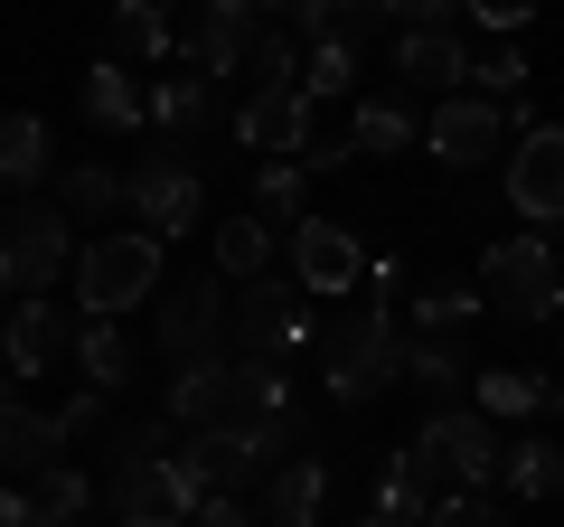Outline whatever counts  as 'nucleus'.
<instances>
[{
  "label": "nucleus",
  "instance_id": "obj_48",
  "mask_svg": "<svg viewBox=\"0 0 564 527\" xmlns=\"http://www.w3.org/2000/svg\"><path fill=\"white\" fill-rule=\"evenodd\" d=\"M555 321H564V311H555Z\"/></svg>",
  "mask_w": 564,
  "mask_h": 527
},
{
  "label": "nucleus",
  "instance_id": "obj_39",
  "mask_svg": "<svg viewBox=\"0 0 564 527\" xmlns=\"http://www.w3.org/2000/svg\"><path fill=\"white\" fill-rule=\"evenodd\" d=\"M423 527H508V508H489L480 490H452V499L433 508V518H423Z\"/></svg>",
  "mask_w": 564,
  "mask_h": 527
},
{
  "label": "nucleus",
  "instance_id": "obj_28",
  "mask_svg": "<svg viewBox=\"0 0 564 527\" xmlns=\"http://www.w3.org/2000/svg\"><path fill=\"white\" fill-rule=\"evenodd\" d=\"M470 406H480L489 424L536 415V406H545V377H536V367H489V377H470Z\"/></svg>",
  "mask_w": 564,
  "mask_h": 527
},
{
  "label": "nucleus",
  "instance_id": "obj_18",
  "mask_svg": "<svg viewBox=\"0 0 564 527\" xmlns=\"http://www.w3.org/2000/svg\"><path fill=\"white\" fill-rule=\"evenodd\" d=\"M321 499H329V462H321V452H292V462L263 481V508H254V518H263V527H311V518H321Z\"/></svg>",
  "mask_w": 564,
  "mask_h": 527
},
{
  "label": "nucleus",
  "instance_id": "obj_34",
  "mask_svg": "<svg viewBox=\"0 0 564 527\" xmlns=\"http://www.w3.org/2000/svg\"><path fill=\"white\" fill-rule=\"evenodd\" d=\"M348 85H358V47L311 39V47H302V95H311V104H329V95H348Z\"/></svg>",
  "mask_w": 564,
  "mask_h": 527
},
{
  "label": "nucleus",
  "instance_id": "obj_31",
  "mask_svg": "<svg viewBox=\"0 0 564 527\" xmlns=\"http://www.w3.org/2000/svg\"><path fill=\"white\" fill-rule=\"evenodd\" d=\"M414 142V114H404L395 95H367L358 114H348V151H404Z\"/></svg>",
  "mask_w": 564,
  "mask_h": 527
},
{
  "label": "nucleus",
  "instance_id": "obj_12",
  "mask_svg": "<svg viewBox=\"0 0 564 527\" xmlns=\"http://www.w3.org/2000/svg\"><path fill=\"white\" fill-rule=\"evenodd\" d=\"M367 273H377V264H367L358 226H329V217H302V226H292V283H302V292H321V302H348Z\"/></svg>",
  "mask_w": 564,
  "mask_h": 527
},
{
  "label": "nucleus",
  "instance_id": "obj_21",
  "mask_svg": "<svg viewBox=\"0 0 564 527\" xmlns=\"http://www.w3.org/2000/svg\"><path fill=\"white\" fill-rule=\"evenodd\" d=\"M151 122H161L170 142L207 132V122H217V76H198V66H188V76H161L151 85Z\"/></svg>",
  "mask_w": 564,
  "mask_h": 527
},
{
  "label": "nucleus",
  "instance_id": "obj_36",
  "mask_svg": "<svg viewBox=\"0 0 564 527\" xmlns=\"http://www.w3.org/2000/svg\"><path fill=\"white\" fill-rule=\"evenodd\" d=\"M480 292H470V283H433V292H423V302H414V330H423V340H452V330H462V321H480Z\"/></svg>",
  "mask_w": 564,
  "mask_h": 527
},
{
  "label": "nucleus",
  "instance_id": "obj_44",
  "mask_svg": "<svg viewBox=\"0 0 564 527\" xmlns=\"http://www.w3.org/2000/svg\"><path fill=\"white\" fill-rule=\"evenodd\" d=\"M254 10H282V20H311V10H321V0H254Z\"/></svg>",
  "mask_w": 564,
  "mask_h": 527
},
{
  "label": "nucleus",
  "instance_id": "obj_42",
  "mask_svg": "<svg viewBox=\"0 0 564 527\" xmlns=\"http://www.w3.org/2000/svg\"><path fill=\"white\" fill-rule=\"evenodd\" d=\"M386 10H395L404 29H452V10H462V0H386Z\"/></svg>",
  "mask_w": 564,
  "mask_h": 527
},
{
  "label": "nucleus",
  "instance_id": "obj_1",
  "mask_svg": "<svg viewBox=\"0 0 564 527\" xmlns=\"http://www.w3.org/2000/svg\"><path fill=\"white\" fill-rule=\"evenodd\" d=\"M292 406L282 367H245V358H198V367H170V424L180 433H245L263 415Z\"/></svg>",
  "mask_w": 564,
  "mask_h": 527
},
{
  "label": "nucleus",
  "instance_id": "obj_19",
  "mask_svg": "<svg viewBox=\"0 0 564 527\" xmlns=\"http://www.w3.org/2000/svg\"><path fill=\"white\" fill-rule=\"evenodd\" d=\"M57 348H66V311L47 302V292H39V302H10V321H0V358H10V377H39Z\"/></svg>",
  "mask_w": 564,
  "mask_h": 527
},
{
  "label": "nucleus",
  "instance_id": "obj_5",
  "mask_svg": "<svg viewBox=\"0 0 564 527\" xmlns=\"http://www.w3.org/2000/svg\"><path fill=\"white\" fill-rule=\"evenodd\" d=\"M76 273V217L66 207H10L0 217V292L10 302H39Z\"/></svg>",
  "mask_w": 564,
  "mask_h": 527
},
{
  "label": "nucleus",
  "instance_id": "obj_32",
  "mask_svg": "<svg viewBox=\"0 0 564 527\" xmlns=\"http://www.w3.org/2000/svg\"><path fill=\"white\" fill-rule=\"evenodd\" d=\"M499 481H508V499H555V490H564V452H545L536 433H527V443H508Z\"/></svg>",
  "mask_w": 564,
  "mask_h": 527
},
{
  "label": "nucleus",
  "instance_id": "obj_38",
  "mask_svg": "<svg viewBox=\"0 0 564 527\" xmlns=\"http://www.w3.org/2000/svg\"><path fill=\"white\" fill-rule=\"evenodd\" d=\"M245 85H302V47H292V39H263L254 57H245Z\"/></svg>",
  "mask_w": 564,
  "mask_h": 527
},
{
  "label": "nucleus",
  "instance_id": "obj_4",
  "mask_svg": "<svg viewBox=\"0 0 564 527\" xmlns=\"http://www.w3.org/2000/svg\"><path fill=\"white\" fill-rule=\"evenodd\" d=\"M151 292H161V236H151V226L95 236L76 255V311H95V321H122V311L151 302Z\"/></svg>",
  "mask_w": 564,
  "mask_h": 527
},
{
  "label": "nucleus",
  "instance_id": "obj_35",
  "mask_svg": "<svg viewBox=\"0 0 564 527\" xmlns=\"http://www.w3.org/2000/svg\"><path fill=\"white\" fill-rule=\"evenodd\" d=\"M57 207H66V217H113V207H122V180H113V170H104V161H85V170H66V180H57Z\"/></svg>",
  "mask_w": 564,
  "mask_h": 527
},
{
  "label": "nucleus",
  "instance_id": "obj_6",
  "mask_svg": "<svg viewBox=\"0 0 564 527\" xmlns=\"http://www.w3.org/2000/svg\"><path fill=\"white\" fill-rule=\"evenodd\" d=\"M480 302L518 311V321H555L564 311V264L545 255V236H499L480 255Z\"/></svg>",
  "mask_w": 564,
  "mask_h": 527
},
{
  "label": "nucleus",
  "instance_id": "obj_16",
  "mask_svg": "<svg viewBox=\"0 0 564 527\" xmlns=\"http://www.w3.org/2000/svg\"><path fill=\"white\" fill-rule=\"evenodd\" d=\"M433 481H443V462H433V452H386V471H377V508H367V518H377V527H423V518H433V508H443V499H433Z\"/></svg>",
  "mask_w": 564,
  "mask_h": 527
},
{
  "label": "nucleus",
  "instance_id": "obj_45",
  "mask_svg": "<svg viewBox=\"0 0 564 527\" xmlns=\"http://www.w3.org/2000/svg\"><path fill=\"white\" fill-rule=\"evenodd\" d=\"M0 406H10V367H0Z\"/></svg>",
  "mask_w": 564,
  "mask_h": 527
},
{
  "label": "nucleus",
  "instance_id": "obj_22",
  "mask_svg": "<svg viewBox=\"0 0 564 527\" xmlns=\"http://www.w3.org/2000/svg\"><path fill=\"white\" fill-rule=\"evenodd\" d=\"M395 76L404 85H462L470 76V47L452 39V29H404V39H395Z\"/></svg>",
  "mask_w": 564,
  "mask_h": 527
},
{
  "label": "nucleus",
  "instance_id": "obj_8",
  "mask_svg": "<svg viewBox=\"0 0 564 527\" xmlns=\"http://www.w3.org/2000/svg\"><path fill=\"white\" fill-rule=\"evenodd\" d=\"M302 340H311L302 283H282V273H254V283H245V302H236V358H245V367H282Z\"/></svg>",
  "mask_w": 564,
  "mask_h": 527
},
{
  "label": "nucleus",
  "instance_id": "obj_40",
  "mask_svg": "<svg viewBox=\"0 0 564 527\" xmlns=\"http://www.w3.org/2000/svg\"><path fill=\"white\" fill-rule=\"evenodd\" d=\"M188 527H263V518L245 508V490H207V499H198V518H188Z\"/></svg>",
  "mask_w": 564,
  "mask_h": 527
},
{
  "label": "nucleus",
  "instance_id": "obj_37",
  "mask_svg": "<svg viewBox=\"0 0 564 527\" xmlns=\"http://www.w3.org/2000/svg\"><path fill=\"white\" fill-rule=\"evenodd\" d=\"M470 85H480L489 104H508V95H527V57H518V47H489V57H470Z\"/></svg>",
  "mask_w": 564,
  "mask_h": 527
},
{
  "label": "nucleus",
  "instance_id": "obj_11",
  "mask_svg": "<svg viewBox=\"0 0 564 527\" xmlns=\"http://www.w3.org/2000/svg\"><path fill=\"white\" fill-rule=\"evenodd\" d=\"M508 132H527V114H508V104H489V95H443V104H433V122H423L433 161H452V170L499 161Z\"/></svg>",
  "mask_w": 564,
  "mask_h": 527
},
{
  "label": "nucleus",
  "instance_id": "obj_10",
  "mask_svg": "<svg viewBox=\"0 0 564 527\" xmlns=\"http://www.w3.org/2000/svg\"><path fill=\"white\" fill-rule=\"evenodd\" d=\"M226 330H236V302H226L217 273H198V283H180V292L161 302V358H170V367L236 358V348H226Z\"/></svg>",
  "mask_w": 564,
  "mask_h": 527
},
{
  "label": "nucleus",
  "instance_id": "obj_7",
  "mask_svg": "<svg viewBox=\"0 0 564 527\" xmlns=\"http://www.w3.org/2000/svg\"><path fill=\"white\" fill-rule=\"evenodd\" d=\"M122 207H132L141 226H151V236H188V226H198V207H207V180L198 170L180 161V151H141L132 170H122Z\"/></svg>",
  "mask_w": 564,
  "mask_h": 527
},
{
  "label": "nucleus",
  "instance_id": "obj_33",
  "mask_svg": "<svg viewBox=\"0 0 564 527\" xmlns=\"http://www.w3.org/2000/svg\"><path fill=\"white\" fill-rule=\"evenodd\" d=\"M302 180H311L302 161H263V180H254V217H263V226H302V217H311V207H302Z\"/></svg>",
  "mask_w": 564,
  "mask_h": 527
},
{
  "label": "nucleus",
  "instance_id": "obj_41",
  "mask_svg": "<svg viewBox=\"0 0 564 527\" xmlns=\"http://www.w3.org/2000/svg\"><path fill=\"white\" fill-rule=\"evenodd\" d=\"M462 10H470L480 29H499V39H508V29H527V20H536V0H462Z\"/></svg>",
  "mask_w": 564,
  "mask_h": 527
},
{
  "label": "nucleus",
  "instance_id": "obj_2",
  "mask_svg": "<svg viewBox=\"0 0 564 527\" xmlns=\"http://www.w3.org/2000/svg\"><path fill=\"white\" fill-rule=\"evenodd\" d=\"M104 508L122 527H188L198 518V490L170 462V424H132L113 443V471H104Z\"/></svg>",
  "mask_w": 564,
  "mask_h": 527
},
{
  "label": "nucleus",
  "instance_id": "obj_3",
  "mask_svg": "<svg viewBox=\"0 0 564 527\" xmlns=\"http://www.w3.org/2000/svg\"><path fill=\"white\" fill-rule=\"evenodd\" d=\"M404 377V330H395V302H348L339 321H321V386L339 406H367Z\"/></svg>",
  "mask_w": 564,
  "mask_h": 527
},
{
  "label": "nucleus",
  "instance_id": "obj_13",
  "mask_svg": "<svg viewBox=\"0 0 564 527\" xmlns=\"http://www.w3.org/2000/svg\"><path fill=\"white\" fill-rule=\"evenodd\" d=\"M263 47V10L254 0H198V20L180 29V57L198 76H245V57Z\"/></svg>",
  "mask_w": 564,
  "mask_h": 527
},
{
  "label": "nucleus",
  "instance_id": "obj_46",
  "mask_svg": "<svg viewBox=\"0 0 564 527\" xmlns=\"http://www.w3.org/2000/svg\"><path fill=\"white\" fill-rule=\"evenodd\" d=\"M555 424H564V386H555Z\"/></svg>",
  "mask_w": 564,
  "mask_h": 527
},
{
  "label": "nucleus",
  "instance_id": "obj_30",
  "mask_svg": "<svg viewBox=\"0 0 564 527\" xmlns=\"http://www.w3.org/2000/svg\"><path fill=\"white\" fill-rule=\"evenodd\" d=\"M386 20H395V10H386V0H321V10H311V39H339V47H367V39H377V29Z\"/></svg>",
  "mask_w": 564,
  "mask_h": 527
},
{
  "label": "nucleus",
  "instance_id": "obj_9",
  "mask_svg": "<svg viewBox=\"0 0 564 527\" xmlns=\"http://www.w3.org/2000/svg\"><path fill=\"white\" fill-rule=\"evenodd\" d=\"M414 443L433 452V462H443V471H452L462 490H489V481L508 471V433L489 424L480 406H433V415H423V433H414Z\"/></svg>",
  "mask_w": 564,
  "mask_h": 527
},
{
  "label": "nucleus",
  "instance_id": "obj_15",
  "mask_svg": "<svg viewBox=\"0 0 564 527\" xmlns=\"http://www.w3.org/2000/svg\"><path fill=\"white\" fill-rule=\"evenodd\" d=\"M508 207L536 217V226L564 217V132L555 122H527L518 132V151H508Z\"/></svg>",
  "mask_w": 564,
  "mask_h": 527
},
{
  "label": "nucleus",
  "instance_id": "obj_47",
  "mask_svg": "<svg viewBox=\"0 0 564 527\" xmlns=\"http://www.w3.org/2000/svg\"><path fill=\"white\" fill-rule=\"evenodd\" d=\"M66 527H85V518H66Z\"/></svg>",
  "mask_w": 564,
  "mask_h": 527
},
{
  "label": "nucleus",
  "instance_id": "obj_17",
  "mask_svg": "<svg viewBox=\"0 0 564 527\" xmlns=\"http://www.w3.org/2000/svg\"><path fill=\"white\" fill-rule=\"evenodd\" d=\"M47 462H66V424L10 396V406H0V481H39Z\"/></svg>",
  "mask_w": 564,
  "mask_h": 527
},
{
  "label": "nucleus",
  "instance_id": "obj_20",
  "mask_svg": "<svg viewBox=\"0 0 564 527\" xmlns=\"http://www.w3.org/2000/svg\"><path fill=\"white\" fill-rule=\"evenodd\" d=\"M170 47H180V29H170L161 0H113V57L122 66H170Z\"/></svg>",
  "mask_w": 564,
  "mask_h": 527
},
{
  "label": "nucleus",
  "instance_id": "obj_24",
  "mask_svg": "<svg viewBox=\"0 0 564 527\" xmlns=\"http://www.w3.org/2000/svg\"><path fill=\"white\" fill-rule=\"evenodd\" d=\"M39 180H47V122L39 114H0V189L20 198Z\"/></svg>",
  "mask_w": 564,
  "mask_h": 527
},
{
  "label": "nucleus",
  "instance_id": "obj_26",
  "mask_svg": "<svg viewBox=\"0 0 564 527\" xmlns=\"http://www.w3.org/2000/svg\"><path fill=\"white\" fill-rule=\"evenodd\" d=\"M217 273H236V283H254V273H273V226H263L254 207H236V217L217 226Z\"/></svg>",
  "mask_w": 564,
  "mask_h": 527
},
{
  "label": "nucleus",
  "instance_id": "obj_29",
  "mask_svg": "<svg viewBox=\"0 0 564 527\" xmlns=\"http://www.w3.org/2000/svg\"><path fill=\"white\" fill-rule=\"evenodd\" d=\"M29 499H39V527H66V518H85V508H95V481H85L76 462H47L39 481H29Z\"/></svg>",
  "mask_w": 564,
  "mask_h": 527
},
{
  "label": "nucleus",
  "instance_id": "obj_27",
  "mask_svg": "<svg viewBox=\"0 0 564 527\" xmlns=\"http://www.w3.org/2000/svg\"><path fill=\"white\" fill-rule=\"evenodd\" d=\"M404 377H414L433 406H462L470 367H462V348H452V340H404Z\"/></svg>",
  "mask_w": 564,
  "mask_h": 527
},
{
  "label": "nucleus",
  "instance_id": "obj_25",
  "mask_svg": "<svg viewBox=\"0 0 564 527\" xmlns=\"http://www.w3.org/2000/svg\"><path fill=\"white\" fill-rule=\"evenodd\" d=\"M76 367H85V386L113 396V386L132 377V340H122V321H95V311H85V321H76Z\"/></svg>",
  "mask_w": 564,
  "mask_h": 527
},
{
  "label": "nucleus",
  "instance_id": "obj_23",
  "mask_svg": "<svg viewBox=\"0 0 564 527\" xmlns=\"http://www.w3.org/2000/svg\"><path fill=\"white\" fill-rule=\"evenodd\" d=\"M85 122H104V132H141V122H151V95L132 85L122 57H104L95 76H85Z\"/></svg>",
  "mask_w": 564,
  "mask_h": 527
},
{
  "label": "nucleus",
  "instance_id": "obj_14",
  "mask_svg": "<svg viewBox=\"0 0 564 527\" xmlns=\"http://www.w3.org/2000/svg\"><path fill=\"white\" fill-rule=\"evenodd\" d=\"M236 142L263 151V161H302V151H311V95H302V85H245Z\"/></svg>",
  "mask_w": 564,
  "mask_h": 527
},
{
  "label": "nucleus",
  "instance_id": "obj_43",
  "mask_svg": "<svg viewBox=\"0 0 564 527\" xmlns=\"http://www.w3.org/2000/svg\"><path fill=\"white\" fill-rule=\"evenodd\" d=\"M95 415H104V386H85V396H66V406H57V424H66V443H76V433L95 424Z\"/></svg>",
  "mask_w": 564,
  "mask_h": 527
}]
</instances>
